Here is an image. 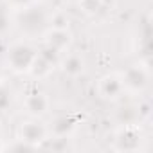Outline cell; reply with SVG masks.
Masks as SVG:
<instances>
[{
    "label": "cell",
    "instance_id": "cell-1",
    "mask_svg": "<svg viewBox=\"0 0 153 153\" xmlns=\"http://www.w3.org/2000/svg\"><path fill=\"white\" fill-rule=\"evenodd\" d=\"M33 61H34V56H33V51L29 47L18 45L11 51V63L15 68H27Z\"/></svg>",
    "mask_w": 153,
    "mask_h": 153
},
{
    "label": "cell",
    "instance_id": "cell-2",
    "mask_svg": "<svg viewBox=\"0 0 153 153\" xmlns=\"http://www.w3.org/2000/svg\"><path fill=\"white\" fill-rule=\"evenodd\" d=\"M124 85L131 88H142L146 85V74L140 68H130L124 76Z\"/></svg>",
    "mask_w": 153,
    "mask_h": 153
},
{
    "label": "cell",
    "instance_id": "cell-3",
    "mask_svg": "<svg viewBox=\"0 0 153 153\" xmlns=\"http://www.w3.org/2000/svg\"><path fill=\"white\" fill-rule=\"evenodd\" d=\"M22 137L27 142H36L43 139V128L38 126L36 123H27L22 126Z\"/></svg>",
    "mask_w": 153,
    "mask_h": 153
},
{
    "label": "cell",
    "instance_id": "cell-4",
    "mask_svg": "<svg viewBox=\"0 0 153 153\" xmlns=\"http://www.w3.org/2000/svg\"><path fill=\"white\" fill-rule=\"evenodd\" d=\"M123 85L115 79V78H105L103 83H101V92L106 96V97H115L119 92H121Z\"/></svg>",
    "mask_w": 153,
    "mask_h": 153
},
{
    "label": "cell",
    "instance_id": "cell-5",
    "mask_svg": "<svg viewBox=\"0 0 153 153\" xmlns=\"http://www.w3.org/2000/svg\"><path fill=\"white\" fill-rule=\"evenodd\" d=\"M27 108L33 112V114H43L47 110V99L42 96V94H33L29 99H27Z\"/></svg>",
    "mask_w": 153,
    "mask_h": 153
},
{
    "label": "cell",
    "instance_id": "cell-6",
    "mask_svg": "<svg viewBox=\"0 0 153 153\" xmlns=\"http://www.w3.org/2000/svg\"><path fill=\"white\" fill-rule=\"evenodd\" d=\"M81 68H83V63L79 58L72 56L65 61V72H68V74H78V72H81Z\"/></svg>",
    "mask_w": 153,
    "mask_h": 153
},
{
    "label": "cell",
    "instance_id": "cell-7",
    "mask_svg": "<svg viewBox=\"0 0 153 153\" xmlns=\"http://www.w3.org/2000/svg\"><path fill=\"white\" fill-rule=\"evenodd\" d=\"M7 103H9L7 92H4L2 88H0V110H2V108H6V106H7Z\"/></svg>",
    "mask_w": 153,
    "mask_h": 153
},
{
    "label": "cell",
    "instance_id": "cell-8",
    "mask_svg": "<svg viewBox=\"0 0 153 153\" xmlns=\"http://www.w3.org/2000/svg\"><path fill=\"white\" fill-rule=\"evenodd\" d=\"M15 2H25V0H15Z\"/></svg>",
    "mask_w": 153,
    "mask_h": 153
}]
</instances>
